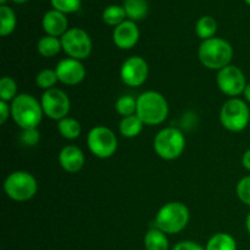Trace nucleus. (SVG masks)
<instances>
[{"instance_id": "f257e3e1", "label": "nucleus", "mask_w": 250, "mask_h": 250, "mask_svg": "<svg viewBox=\"0 0 250 250\" xmlns=\"http://www.w3.org/2000/svg\"><path fill=\"white\" fill-rule=\"evenodd\" d=\"M137 116L148 126H158L168 116V103L161 93L146 90L137 98Z\"/></svg>"}, {"instance_id": "f03ea898", "label": "nucleus", "mask_w": 250, "mask_h": 250, "mask_svg": "<svg viewBox=\"0 0 250 250\" xmlns=\"http://www.w3.org/2000/svg\"><path fill=\"white\" fill-rule=\"evenodd\" d=\"M11 117L21 129L37 128L43 120V109L41 102L33 95L21 93L10 104Z\"/></svg>"}, {"instance_id": "7ed1b4c3", "label": "nucleus", "mask_w": 250, "mask_h": 250, "mask_svg": "<svg viewBox=\"0 0 250 250\" xmlns=\"http://www.w3.org/2000/svg\"><path fill=\"white\" fill-rule=\"evenodd\" d=\"M198 56L203 66L209 70L220 71L231 62L233 58V48L225 39L214 37L202 42Z\"/></svg>"}, {"instance_id": "20e7f679", "label": "nucleus", "mask_w": 250, "mask_h": 250, "mask_svg": "<svg viewBox=\"0 0 250 250\" xmlns=\"http://www.w3.org/2000/svg\"><path fill=\"white\" fill-rule=\"evenodd\" d=\"M189 217V210L183 203L170 202L163 205L156 212L154 225L164 233L176 234L187 227Z\"/></svg>"}, {"instance_id": "39448f33", "label": "nucleus", "mask_w": 250, "mask_h": 250, "mask_svg": "<svg viewBox=\"0 0 250 250\" xmlns=\"http://www.w3.org/2000/svg\"><path fill=\"white\" fill-rule=\"evenodd\" d=\"M154 151L159 158L172 161L180 158L186 149V137L175 127H166L156 133L153 142Z\"/></svg>"}, {"instance_id": "423d86ee", "label": "nucleus", "mask_w": 250, "mask_h": 250, "mask_svg": "<svg viewBox=\"0 0 250 250\" xmlns=\"http://www.w3.org/2000/svg\"><path fill=\"white\" fill-rule=\"evenodd\" d=\"M220 122L229 132H242L250 122V109L243 99L231 98L220 110Z\"/></svg>"}, {"instance_id": "0eeeda50", "label": "nucleus", "mask_w": 250, "mask_h": 250, "mask_svg": "<svg viewBox=\"0 0 250 250\" xmlns=\"http://www.w3.org/2000/svg\"><path fill=\"white\" fill-rule=\"evenodd\" d=\"M4 192L15 202H27L38 192L36 177L27 171H15L6 177Z\"/></svg>"}, {"instance_id": "6e6552de", "label": "nucleus", "mask_w": 250, "mask_h": 250, "mask_svg": "<svg viewBox=\"0 0 250 250\" xmlns=\"http://www.w3.org/2000/svg\"><path fill=\"white\" fill-rule=\"evenodd\" d=\"M90 153L99 159H109L116 153L119 141L114 131L105 126H95L87 136Z\"/></svg>"}, {"instance_id": "1a4fd4ad", "label": "nucleus", "mask_w": 250, "mask_h": 250, "mask_svg": "<svg viewBox=\"0 0 250 250\" xmlns=\"http://www.w3.org/2000/svg\"><path fill=\"white\" fill-rule=\"evenodd\" d=\"M60 39L62 44V50L67 54L68 58L80 61L89 58L93 43L89 34L84 29L70 28Z\"/></svg>"}, {"instance_id": "9d476101", "label": "nucleus", "mask_w": 250, "mask_h": 250, "mask_svg": "<svg viewBox=\"0 0 250 250\" xmlns=\"http://www.w3.org/2000/svg\"><path fill=\"white\" fill-rule=\"evenodd\" d=\"M41 105L45 116L54 121L67 117L71 110V102L68 95L59 88L45 90L41 98Z\"/></svg>"}, {"instance_id": "9b49d317", "label": "nucleus", "mask_w": 250, "mask_h": 250, "mask_svg": "<svg viewBox=\"0 0 250 250\" xmlns=\"http://www.w3.org/2000/svg\"><path fill=\"white\" fill-rule=\"evenodd\" d=\"M216 83L219 89L229 97L237 98L243 94L247 87L246 75L239 67L229 65L217 72Z\"/></svg>"}, {"instance_id": "f8f14e48", "label": "nucleus", "mask_w": 250, "mask_h": 250, "mask_svg": "<svg viewBox=\"0 0 250 250\" xmlns=\"http://www.w3.org/2000/svg\"><path fill=\"white\" fill-rule=\"evenodd\" d=\"M149 75L148 62L142 56H131L124 61L120 70L122 82L132 88L141 87Z\"/></svg>"}, {"instance_id": "ddd939ff", "label": "nucleus", "mask_w": 250, "mask_h": 250, "mask_svg": "<svg viewBox=\"0 0 250 250\" xmlns=\"http://www.w3.org/2000/svg\"><path fill=\"white\" fill-rule=\"evenodd\" d=\"M59 82L66 85H77L85 78V67L82 61L67 58L59 61L55 67Z\"/></svg>"}, {"instance_id": "4468645a", "label": "nucleus", "mask_w": 250, "mask_h": 250, "mask_svg": "<svg viewBox=\"0 0 250 250\" xmlns=\"http://www.w3.org/2000/svg\"><path fill=\"white\" fill-rule=\"evenodd\" d=\"M112 41L115 45L121 50H129L139 41V29L134 21L127 20L115 27L112 33Z\"/></svg>"}, {"instance_id": "2eb2a0df", "label": "nucleus", "mask_w": 250, "mask_h": 250, "mask_svg": "<svg viewBox=\"0 0 250 250\" xmlns=\"http://www.w3.org/2000/svg\"><path fill=\"white\" fill-rule=\"evenodd\" d=\"M83 151L76 146H66L59 153V164L68 173H77L84 166Z\"/></svg>"}, {"instance_id": "dca6fc26", "label": "nucleus", "mask_w": 250, "mask_h": 250, "mask_svg": "<svg viewBox=\"0 0 250 250\" xmlns=\"http://www.w3.org/2000/svg\"><path fill=\"white\" fill-rule=\"evenodd\" d=\"M67 24L65 14L58 10H50L43 17V28L46 36L62 37L68 31Z\"/></svg>"}, {"instance_id": "f3484780", "label": "nucleus", "mask_w": 250, "mask_h": 250, "mask_svg": "<svg viewBox=\"0 0 250 250\" xmlns=\"http://www.w3.org/2000/svg\"><path fill=\"white\" fill-rule=\"evenodd\" d=\"M144 247L146 250H168L167 234L159 229H150L144 236Z\"/></svg>"}, {"instance_id": "a211bd4d", "label": "nucleus", "mask_w": 250, "mask_h": 250, "mask_svg": "<svg viewBox=\"0 0 250 250\" xmlns=\"http://www.w3.org/2000/svg\"><path fill=\"white\" fill-rule=\"evenodd\" d=\"M143 121L137 115L122 117L119 125V131L125 138H136L143 131Z\"/></svg>"}, {"instance_id": "6ab92c4d", "label": "nucleus", "mask_w": 250, "mask_h": 250, "mask_svg": "<svg viewBox=\"0 0 250 250\" xmlns=\"http://www.w3.org/2000/svg\"><path fill=\"white\" fill-rule=\"evenodd\" d=\"M205 250H237V242L229 233L219 232L208 241Z\"/></svg>"}, {"instance_id": "aec40b11", "label": "nucleus", "mask_w": 250, "mask_h": 250, "mask_svg": "<svg viewBox=\"0 0 250 250\" xmlns=\"http://www.w3.org/2000/svg\"><path fill=\"white\" fill-rule=\"evenodd\" d=\"M37 49L43 58H54L60 53L62 44H61V39H59L58 37L45 36L39 39Z\"/></svg>"}, {"instance_id": "412c9836", "label": "nucleus", "mask_w": 250, "mask_h": 250, "mask_svg": "<svg viewBox=\"0 0 250 250\" xmlns=\"http://www.w3.org/2000/svg\"><path fill=\"white\" fill-rule=\"evenodd\" d=\"M124 9L131 21H139L148 14V2L146 0H125Z\"/></svg>"}, {"instance_id": "4be33fe9", "label": "nucleus", "mask_w": 250, "mask_h": 250, "mask_svg": "<svg viewBox=\"0 0 250 250\" xmlns=\"http://www.w3.org/2000/svg\"><path fill=\"white\" fill-rule=\"evenodd\" d=\"M58 131L63 138L72 141V139L80 137L82 128H81V124L77 120L67 116L58 122Z\"/></svg>"}, {"instance_id": "5701e85b", "label": "nucleus", "mask_w": 250, "mask_h": 250, "mask_svg": "<svg viewBox=\"0 0 250 250\" xmlns=\"http://www.w3.org/2000/svg\"><path fill=\"white\" fill-rule=\"evenodd\" d=\"M217 31V23L214 17L204 16L198 20L195 24V33L202 41L214 38L215 33Z\"/></svg>"}, {"instance_id": "b1692460", "label": "nucleus", "mask_w": 250, "mask_h": 250, "mask_svg": "<svg viewBox=\"0 0 250 250\" xmlns=\"http://www.w3.org/2000/svg\"><path fill=\"white\" fill-rule=\"evenodd\" d=\"M16 27V16L12 9L6 5L0 6V36L6 37L14 32Z\"/></svg>"}, {"instance_id": "393cba45", "label": "nucleus", "mask_w": 250, "mask_h": 250, "mask_svg": "<svg viewBox=\"0 0 250 250\" xmlns=\"http://www.w3.org/2000/svg\"><path fill=\"white\" fill-rule=\"evenodd\" d=\"M126 11L122 6H117V5H111L107 6L103 12V20L109 26H119L122 22L126 21Z\"/></svg>"}, {"instance_id": "a878e982", "label": "nucleus", "mask_w": 250, "mask_h": 250, "mask_svg": "<svg viewBox=\"0 0 250 250\" xmlns=\"http://www.w3.org/2000/svg\"><path fill=\"white\" fill-rule=\"evenodd\" d=\"M17 83L14 78L4 76L0 80V100L11 103L17 97Z\"/></svg>"}, {"instance_id": "bb28decb", "label": "nucleus", "mask_w": 250, "mask_h": 250, "mask_svg": "<svg viewBox=\"0 0 250 250\" xmlns=\"http://www.w3.org/2000/svg\"><path fill=\"white\" fill-rule=\"evenodd\" d=\"M117 114L122 117L136 115L137 112V99H134L132 95H122L116 100L115 104Z\"/></svg>"}, {"instance_id": "cd10ccee", "label": "nucleus", "mask_w": 250, "mask_h": 250, "mask_svg": "<svg viewBox=\"0 0 250 250\" xmlns=\"http://www.w3.org/2000/svg\"><path fill=\"white\" fill-rule=\"evenodd\" d=\"M59 82L58 76H56L55 70L45 68V70L39 71L38 75L36 76V84L41 89L49 90L51 88H55V84Z\"/></svg>"}, {"instance_id": "c85d7f7f", "label": "nucleus", "mask_w": 250, "mask_h": 250, "mask_svg": "<svg viewBox=\"0 0 250 250\" xmlns=\"http://www.w3.org/2000/svg\"><path fill=\"white\" fill-rule=\"evenodd\" d=\"M54 10L62 12V14H70L76 12L81 7V0H51Z\"/></svg>"}, {"instance_id": "c756f323", "label": "nucleus", "mask_w": 250, "mask_h": 250, "mask_svg": "<svg viewBox=\"0 0 250 250\" xmlns=\"http://www.w3.org/2000/svg\"><path fill=\"white\" fill-rule=\"evenodd\" d=\"M236 193L243 204L250 207V176H246L237 183Z\"/></svg>"}, {"instance_id": "7c9ffc66", "label": "nucleus", "mask_w": 250, "mask_h": 250, "mask_svg": "<svg viewBox=\"0 0 250 250\" xmlns=\"http://www.w3.org/2000/svg\"><path fill=\"white\" fill-rule=\"evenodd\" d=\"M39 139H41V134H39L38 129L31 128V129H22L21 134V142L27 146H34L38 144Z\"/></svg>"}, {"instance_id": "2f4dec72", "label": "nucleus", "mask_w": 250, "mask_h": 250, "mask_svg": "<svg viewBox=\"0 0 250 250\" xmlns=\"http://www.w3.org/2000/svg\"><path fill=\"white\" fill-rule=\"evenodd\" d=\"M172 250H205V249L203 248L200 244L195 243V242L185 241L176 244V246L172 248Z\"/></svg>"}, {"instance_id": "473e14b6", "label": "nucleus", "mask_w": 250, "mask_h": 250, "mask_svg": "<svg viewBox=\"0 0 250 250\" xmlns=\"http://www.w3.org/2000/svg\"><path fill=\"white\" fill-rule=\"evenodd\" d=\"M10 116H11V106H10V104L0 100V124L4 125Z\"/></svg>"}, {"instance_id": "72a5a7b5", "label": "nucleus", "mask_w": 250, "mask_h": 250, "mask_svg": "<svg viewBox=\"0 0 250 250\" xmlns=\"http://www.w3.org/2000/svg\"><path fill=\"white\" fill-rule=\"evenodd\" d=\"M242 165H243V167L246 168L247 171L250 172V149H248V150L243 154V156H242Z\"/></svg>"}, {"instance_id": "f704fd0d", "label": "nucleus", "mask_w": 250, "mask_h": 250, "mask_svg": "<svg viewBox=\"0 0 250 250\" xmlns=\"http://www.w3.org/2000/svg\"><path fill=\"white\" fill-rule=\"evenodd\" d=\"M243 95H244V99H246V102L249 103V104H250V83H249V84H247L246 89H244Z\"/></svg>"}, {"instance_id": "c9c22d12", "label": "nucleus", "mask_w": 250, "mask_h": 250, "mask_svg": "<svg viewBox=\"0 0 250 250\" xmlns=\"http://www.w3.org/2000/svg\"><path fill=\"white\" fill-rule=\"evenodd\" d=\"M246 229L247 231H248L249 236H250V212L248 215H247V219H246Z\"/></svg>"}, {"instance_id": "e433bc0d", "label": "nucleus", "mask_w": 250, "mask_h": 250, "mask_svg": "<svg viewBox=\"0 0 250 250\" xmlns=\"http://www.w3.org/2000/svg\"><path fill=\"white\" fill-rule=\"evenodd\" d=\"M15 2H17V4H23V2H26L27 0H14Z\"/></svg>"}, {"instance_id": "4c0bfd02", "label": "nucleus", "mask_w": 250, "mask_h": 250, "mask_svg": "<svg viewBox=\"0 0 250 250\" xmlns=\"http://www.w3.org/2000/svg\"><path fill=\"white\" fill-rule=\"evenodd\" d=\"M244 1H246L248 5H250V0H244Z\"/></svg>"}, {"instance_id": "58836bf2", "label": "nucleus", "mask_w": 250, "mask_h": 250, "mask_svg": "<svg viewBox=\"0 0 250 250\" xmlns=\"http://www.w3.org/2000/svg\"><path fill=\"white\" fill-rule=\"evenodd\" d=\"M5 1H6V0H0V2H1V4H5Z\"/></svg>"}]
</instances>
